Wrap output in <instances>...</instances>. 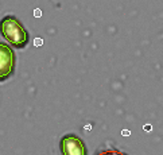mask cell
<instances>
[{"instance_id":"obj_1","label":"cell","mask_w":163,"mask_h":155,"mask_svg":"<svg viewBox=\"0 0 163 155\" xmlns=\"http://www.w3.org/2000/svg\"><path fill=\"white\" fill-rule=\"evenodd\" d=\"M0 35L16 50H23L30 43V34L14 15H6L0 19Z\"/></svg>"},{"instance_id":"obj_2","label":"cell","mask_w":163,"mask_h":155,"mask_svg":"<svg viewBox=\"0 0 163 155\" xmlns=\"http://www.w3.org/2000/svg\"><path fill=\"white\" fill-rule=\"evenodd\" d=\"M16 55L8 43L0 42V82L7 81L15 73Z\"/></svg>"},{"instance_id":"obj_3","label":"cell","mask_w":163,"mask_h":155,"mask_svg":"<svg viewBox=\"0 0 163 155\" xmlns=\"http://www.w3.org/2000/svg\"><path fill=\"white\" fill-rule=\"evenodd\" d=\"M61 155H88L85 142L76 134H66L59 140Z\"/></svg>"},{"instance_id":"obj_4","label":"cell","mask_w":163,"mask_h":155,"mask_svg":"<svg viewBox=\"0 0 163 155\" xmlns=\"http://www.w3.org/2000/svg\"><path fill=\"white\" fill-rule=\"evenodd\" d=\"M94 155H128L127 152L119 150V148H113V147H108V148H103L100 151H97Z\"/></svg>"},{"instance_id":"obj_5","label":"cell","mask_w":163,"mask_h":155,"mask_svg":"<svg viewBox=\"0 0 163 155\" xmlns=\"http://www.w3.org/2000/svg\"><path fill=\"white\" fill-rule=\"evenodd\" d=\"M42 43V41H41V38H37V41H35V45L37 46H39Z\"/></svg>"}]
</instances>
